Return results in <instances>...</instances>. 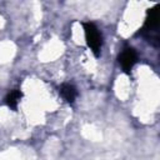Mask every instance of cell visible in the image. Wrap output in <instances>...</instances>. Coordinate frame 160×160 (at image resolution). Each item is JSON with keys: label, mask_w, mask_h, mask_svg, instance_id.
<instances>
[{"label": "cell", "mask_w": 160, "mask_h": 160, "mask_svg": "<svg viewBox=\"0 0 160 160\" xmlns=\"http://www.w3.org/2000/svg\"><path fill=\"white\" fill-rule=\"evenodd\" d=\"M160 5L156 4L155 6L150 8L146 12V19L144 22V26L141 29L142 36H145L150 42L154 45L159 44V36H158V25H159V9Z\"/></svg>", "instance_id": "6da1fadb"}, {"label": "cell", "mask_w": 160, "mask_h": 160, "mask_svg": "<svg viewBox=\"0 0 160 160\" xmlns=\"http://www.w3.org/2000/svg\"><path fill=\"white\" fill-rule=\"evenodd\" d=\"M82 28H84V34H85V40H86L88 46L90 48V50L92 51L95 56H99L101 51V46H102L101 32L99 31L96 25L92 22H84Z\"/></svg>", "instance_id": "7a4b0ae2"}, {"label": "cell", "mask_w": 160, "mask_h": 160, "mask_svg": "<svg viewBox=\"0 0 160 160\" xmlns=\"http://www.w3.org/2000/svg\"><path fill=\"white\" fill-rule=\"evenodd\" d=\"M138 61V54L132 48H126L121 51V54L119 55V64L121 66V69L125 72H130V70L134 68V65Z\"/></svg>", "instance_id": "3957f363"}, {"label": "cell", "mask_w": 160, "mask_h": 160, "mask_svg": "<svg viewBox=\"0 0 160 160\" xmlns=\"http://www.w3.org/2000/svg\"><path fill=\"white\" fill-rule=\"evenodd\" d=\"M59 94L66 102H74L78 96V90L71 84H61L59 86Z\"/></svg>", "instance_id": "277c9868"}, {"label": "cell", "mask_w": 160, "mask_h": 160, "mask_svg": "<svg viewBox=\"0 0 160 160\" xmlns=\"http://www.w3.org/2000/svg\"><path fill=\"white\" fill-rule=\"evenodd\" d=\"M21 98H22V92H21L20 90H18V89H14V90H11V91L6 95V98H5V104H6L10 109L16 110L18 104H19V101L21 100Z\"/></svg>", "instance_id": "5b68a950"}]
</instances>
